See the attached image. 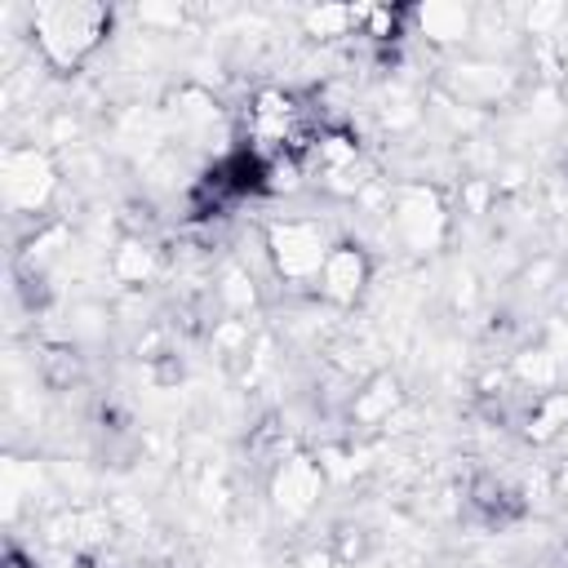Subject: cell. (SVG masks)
<instances>
[{
    "mask_svg": "<svg viewBox=\"0 0 568 568\" xmlns=\"http://www.w3.org/2000/svg\"><path fill=\"white\" fill-rule=\"evenodd\" d=\"M111 31V9L106 4H84V0H58V4H36L31 13V36L44 53L49 67L75 71Z\"/></svg>",
    "mask_w": 568,
    "mask_h": 568,
    "instance_id": "cell-1",
    "label": "cell"
},
{
    "mask_svg": "<svg viewBox=\"0 0 568 568\" xmlns=\"http://www.w3.org/2000/svg\"><path fill=\"white\" fill-rule=\"evenodd\" d=\"M266 248H271V262H275L280 280H288V284H315L333 244L320 231V222L288 217V222H275L266 231Z\"/></svg>",
    "mask_w": 568,
    "mask_h": 568,
    "instance_id": "cell-2",
    "label": "cell"
},
{
    "mask_svg": "<svg viewBox=\"0 0 568 568\" xmlns=\"http://www.w3.org/2000/svg\"><path fill=\"white\" fill-rule=\"evenodd\" d=\"M0 191H4V204L13 213H36L49 191H53V169L40 151H9L4 155V178H0Z\"/></svg>",
    "mask_w": 568,
    "mask_h": 568,
    "instance_id": "cell-3",
    "label": "cell"
},
{
    "mask_svg": "<svg viewBox=\"0 0 568 568\" xmlns=\"http://www.w3.org/2000/svg\"><path fill=\"white\" fill-rule=\"evenodd\" d=\"M364 284H368V257H364V248L359 244H333L328 257H324V266H320L315 288L328 302L346 306V302H355L364 293Z\"/></svg>",
    "mask_w": 568,
    "mask_h": 568,
    "instance_id": "cell-4",
    "label": "cell"
},
{
    "mask_svg": "<svg viewBox=\"0 0 568 568\" xmlns=\"http://www.w3.org/2000/svg\"><path fill=\"white\" fill-rule=\"evenodd\" d=\"M395 231L413 244V248H430L439 235H444V213H439V200L430 191H404L399 204H395Z\"/></svg>",
    "mask_w": 568,
    "mask_h": 568,
    "instance_id": "cell-5",
    "label": "cell"
},
{
    "mask_svg": "<svg viewBox=\"0 0 568 568\" xmlns=\"http://www.w3.org/2000/svg\"><path fill=\"white\" fill-rule=\"evenodd\" d=\"M320 470H315V462L311 457H293V462H284L280 470H275V506L284 510V515H306L311 506H315V497H320Z\"/></svg>",
    "mask_w": 568,
    "mask_h": 568,
    "instance_id": "cell-6",
    "label": "cell"
},
{
    "mask_svg": "<svg viewBox=\"0 0 568 568\" xmlns=\"http://www.w3.org/2000/svg\"><path fill=\"white\" fill-rule=\"evenodd\" d=\"M422 27H426V36H435V40H457V36H466V13H462V9H439V4H430V9H422Z\"/></svg>",
    "mask_w": 568,
    "mask_h": 568,
    "instance_id": "cell-7",
    "label": "cell"
},
{
    "mask_svg": "<svg viewBox=\"0 0 568 568\" xmlns=\"http://www.w3.org/2000/svg\"><path fill=\"white\" fill-rule=\"evenodd\" d=\"M475 506L488 515V519H506L515 510V493L506 484H493V479H479L475 484Z\"/></svg>",
    "mask_w": 568,
    "mask_h": 568,
    "instance_id": "cell-8",
    "label": "cell"
},
{
    "mask_svg": "<svg viewBox=\"0 0 568 568\" xmlns=\"http://www.w3.org/2000/svg\"><path fill=\"white\" fill-rule=\"evenodd\" d=\"M0 568H36V564L27 559V550H18V546H9V550H4V559H0Z\"/></svg>",
    "mask_w": 568,
    "mask_h": 568,
    "instance_id": "cell-9",
    "label": "cell"
}]
</instances>
